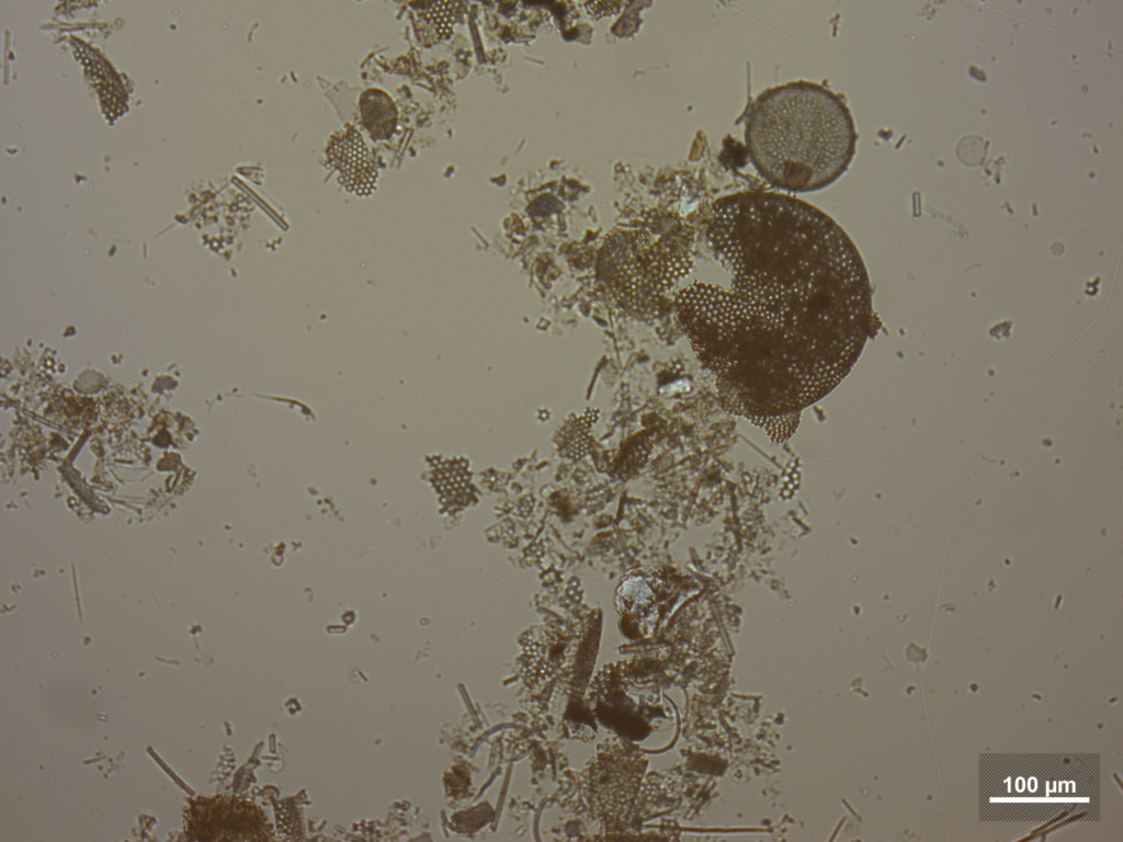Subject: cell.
Masks as SVG:
<instances>
[{"instance_id": "2", "label": "cell", "mask_w": 1123, "mask_h": 842, "mask_svg": "<svg viewBox=\"0 0 1123 842\" xmlns=\"http://www.w3.org/2000/svg\"><path fill=\"white\" fill-rule=\"evenodd\" d=\"M745 139L750 160L772 186L794 193L821 190L849 168L857 146L846 102L815 82L770 88L752 103Z\"/></svg>"}, {"instance_id": "5", "label": "cell", "mask_w": 1123, "mask_h": 842, "mask_svg": "<svg viewBox=\"0 0 1123 842\" xmlns=\"http://www.w3.org/2000/svg\"><path fill=\"white\" fill-rule=\"evenodd\" d=\"M329 166L351 193L367 196L376 187L377 171L360 133L351 125L334 132L327 146Z\"/></svg>"}, {"instance_id": "6", "label": "cell", "mask_w": 1123, "mask_h": 842, "mask_svg": "<svg viewBox=\"0 0 1123 842\" xmlns=\"http://www.w3.org/2000/svg\"><path fill=\"white\" fill-rule=\"evenodd\" d=\"M360 112L364 127L374 138H388L395 130L398 112L392 98L383 90H365L360 98Z\"/></svg>"}, {"instance_id": "4", "label": "cell", "mask_w": 1123, "mask_h": 842, "mask_svg": "<svg viewBox=\"0 0 1123 842\" xmlns=\"http://www.w3.org/2000/svg\"><path fill=\"white\" fill-rule=\"evenodd\" d=\"M183 832L185 840L197 842L266 841L272 834L260 807L226 795L189 799L183 809Z\"/></svg>"}, {"instance_id": "8", "label": "cell", "mask_w": 1123, "mask_h": 842, "mask_svg": "<svg viewBox=\"0 0 1123 842\" xmlns=\"http://www.w3.org/2000/svg\"><path fill=\"white\" fill-rule=\"evenodd\" d=\"M601 4L603 5L602 8L599 7L597 2L586 3L587 11L591 12L594 15H599L600 11H602L600 15H603L604 14V8H605V13L609 14V13L616 12L619 10V5L622 4V3L621 2H601Z\"/></svg>"}, {"instance_id": "1", "label": "cell", "mask_w": 1123, "mask_h": 842, "mask_svg": "<svg viewBox=\"0 0 1123 842\" xmlns=\"http://www.w3.org/2000/svg\"><path fill=\"white\" fill-rule=\"evenodd\" d=\"M705 237L727 283L695 280L674 297L697 360L724 407L751 423L802 413L849 375L870 335L858 249L821 209L764 191L717 198Z\"/></svg>"}, {"instance_id": "7", "label": "cell", "mask_w": 1123, "mask_h": 842, "mask_svg": "<svg viewBox=\"0 0 1123 842\" xmlns=\"http://www.w3.org/2000/svg\"><path fill=\"white\" fill-rule=\"evenodd\" d=\"M426 8L421 10L419 20L421 21V29L427 25L428 32H431L432 36L439 39L447 37L451 33L453 25L452 2H435L424 3ZM427 32V33H428Z\"/></svg>"}, {"instance_id": "3", "label": "cell", "mask_w": 1123, "mask_h": 842, "mask_svg": "<svg viewBox=\"0 0 1123 842\" xmlns=\"http://www.w3.org/2000/svg\"><path fill=\"white\" fill-rule=\"evenodd\" d=\"M694 230L679 215L651 209L606 236L598 270L624 308L648 315L693 269Z\"/></svg>"}]
</instances>
